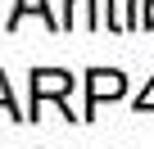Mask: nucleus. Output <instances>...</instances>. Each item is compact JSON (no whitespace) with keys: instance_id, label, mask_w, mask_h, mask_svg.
<instances>
[{"instance_id":"nucleus-5","label":"nucleus","mask_w":154,"mask_h":149,"mask_svg":"<svg viewBox=\"0 0 154 149\" xmlns=\"http://www.w3.org/2000/svg\"><path fill=\"white\" fill-rule=\"evenodd\" d=\"M0 104H5V113H14V118H27V113H18V104H14V91H9V77L0 72Z\"/></svg>"},{"instance_id":"nucleus-1","label":"nucleus","mask_w":154,"mask_h":149,"mask_svg":"<svg viewBox=\"0 0 154 149\" xmlns=\"http://www.w3.org/2000/svg\"><path fill=\"white\" fill-rule=\"evenodd\" d=\"M77 86V77L72 72H63V68H36L32 72V113L27 118H41V104L45 100H59L63 109H68V91ZM68 118H77L72 109H68Z\"/></svg>"},{"instance_id":"nucleus-6","label":"nucleus","mask_w":154,"mask_h":149,"mask_svg":"<svg viewBox=\"0 0 154 149\" xmlns=\"http://www.w3.org/2000/svg\"><path fill=\"white\" fill-rule=\"evenodd\" d=\"M136 113H149V118H154V77H149V86L136 95Z\"/></svg>"},{"instance_id":"nucleus-2","label":"nucleus","mask_w":154,"mask_h":149,"mask_svg":"<svg viewBox=\"0 0 154 149\" xmlns=\"http://www.w3.org/2000/svg\"><path fill=\"white\" fill-rule=\"evenodd\" d=\"M127 95V77L118 68H91L86 72V113L82 118H95V109L104 100H122Z\"/></svg>"},{"instance_id":"nucleus-8","label":"nucleus","mask_w":154,"mask_h":149,"mask_svg":"<svg viewBox=\"0 0 154 149\" xmlns=\"http://www.w3.org/2000/svg\"><path fill=\"white\" fill-rule=\"evenodd\" d=\"M140 27L154 32V0H145V9H140Z\"/></svg>"},{"instance_id":"nucleus-4","label":"nucleus","mask_w":154,"mask_h":149,"mask_svg":"<svg viewBox=\"0 0 154 149\" xmlns=\"http://www.w3.org/2000/svg\"><path fill=\"white\" fill-rule=\"evenodd\" d=\"M63 5H68L63 27H95V14H91V5H95V0H63Z\"/></svg>"},{"instance_id":"nucleus-3","label":"nucleus","mask_w":154,"mask_h":149,"mask_svg":"<svg viewBox=\"0 0 154 149\" xmlns=\"http://www.w3.org/2000/svg\"><path fill=\"white\" fill-rule=\"evenodd\" d=\"M23 18H41L50 32L59 27L54 23V14H50V5H45V0H18V5H14V14H9V32H18L23 27Z\"/></svg>"},{"instance_id":"nucleus-7","label":"nucleus","mask_w":154,"mask_h":149,"mask_svg":"<svg viewBox=\"0 0 154 149\" xmlns=\"http://www.w3.org/2000/svg\"><path fill=\"white\" fill-rule=\"evenodd\" d=\"M118 5H122V0H109V9H104V27H122V18H118Z\"/></svg>"}]
</instances>
